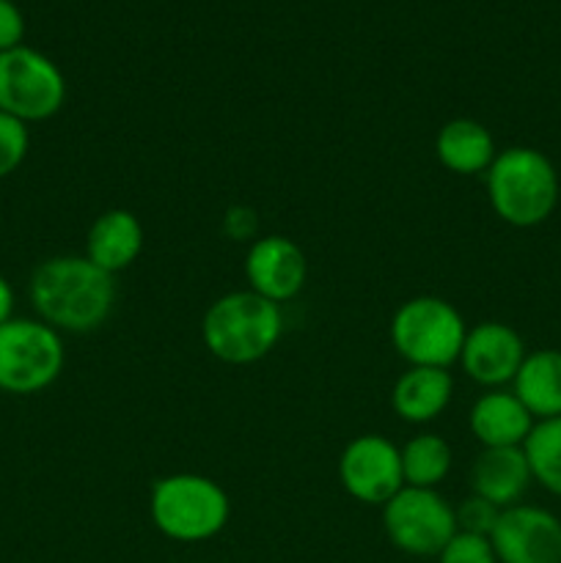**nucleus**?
<instances>
[{"label": "nucleus", "instance_id": "1", "mask_svg": "<svg viewBox=\"0 0 561 563\" xmlns=\"http://www.w3.org/2000/svg\"><path fill=\"white\" fill-rule=\"evenodd\" d=\"M33 313L61 335L94 333L116 308V275L77 253L50 256L28 280Z\"/></svg>", "mask_w": 561, "mask_h": 563}, {"label": "nucleus", "instance_id": "2", "mask_svg": "<svg viewBox=\"0 0 561 563\" xmlns=\"http://www.w3.org/2000/svg\"><path fill=\"white\" fill-rule=\"evenodd\" d=\"M484 179L490 209L512 229L542 225L559 207V170L534 146L501 148Z\"/></svg>", "mask_w": 561, "mask_h": 563}, {"label": "nucleus", "instance_id": "3", "mask_svg": "<svg viewBox=\"0 0 561 563\" xmlns=\"http://www.w3.org/2000/svg\"><path fill=\"white\" fill-rule=\"evenodd\" d=\"M284 335L280 306L264 300L251 289H237L218 297L201 319L204 346L229 366H251L264 361Z\"/></svg>", "mask_w": 561, "mask_h": 563}, {"label": "nucleus", "instance_id": "4", "mask_svg": "<svg viewBox=\"0 0 561 563\" xmlns=\"http://www.w3.org/2000/svg\"><path fill=\"white\" fill-rule=\"evenodd\" d=\"M148 517L170 542L201 544L229 526L231 498L215 478L201 473H168L152 484Z\"/></svg>", "mask_w": 561, "mask_h": 563}, {"label": "nucleus", "instance_id": "5", "mask_svg": "<svg viewBox=\"0 0 561 563\" xmlns=\"http://www.w3.org/2000/svg\"><path fill=\"white\" fill-rule=\"evenodd\" d=\"M388 333L391 344L407 366L451 368L460 363L468 324L449 300L418 295L396 308Z\"/></svg>", "mask_w": 561, "mask_h": 563}, {"label": "nucleus", "instance_id": "6", "mask_svg": "<svg viewBox=\"0 0 561 563\" xmlns=\"http://www.w3.org/2000/svg\"><path fill=\"white\" fill-rule=\"evenodd\" d=\"M66 363L64 335L36 317H14L0 324V390L33 396L61 377Z\"/></svg>", "mask_w": 561, "mask_h": 563}, {"label": "nucleus", "instance_id": "7", "mask_svg": "<svg viewBox=\"0 0 561 563\" xmlns=\"http://www.w3.org/2000/svg\"><path fill=\"white\" fill-rule=\"evenodd\" d=\"M66 102V77L42 49L20 47L0 53V113L36 124L61 113Z\"/></svg>", "mask_w": 561, "mask_h": 563}, {"label": "nucleus", "instance_id": "8", "mask_svg": "<svg viewBox=\"0 0 561 563\" xmlns=\"http://www.w3.org/2000/svg\"><path fill=\"white\" fill-rule=\"evenodd\" d=\"M383 528L399 553L438 559L457 533V509L438 489L402 487L383 506Z\"/></svg>", "mask_w": 561, "mask_h": 563}, {"label": "nucleus", "instance_id": "9", "mask_svg": "<svg viewBox=\"0 0 561 563\" xmlns=\"http://www.w3.org/2000/svg\"><path fill=\"white\" fill-rule=\"evenodd\" d=\"M339 482L358 504L383 509L405 487L402 449L385 434H358L339 456Z\"/></svg>", "mask_w": 561, "mask_h": 563}, {"label": "nucleus", "instance_id": "10", "mask_svg": "<svg viewBox=\"0 0 561 563\" xmlns=\"http://www.w3.org/2000/svg\"><path fill=\"white\" fill-rule=\"evenodd\" d=\"M498 563H561V520L542 506L501 509L490 533Z\"/></svg>", "mask_w": 561, "mask_h": 563}, {"label": "nucleus", "instance_id": "11", "mask_svg": "<svg viewBox=\"0 0 561 563\" xmlns=\"http://www.w3.org/2000/svg\"><path fill=\"white\" fill-rule=\"evenodd\" d=\"M248 289L264 300L284 306L295 300L308 280V258L295 240L284 234H264L248 245Z\"/></svg>", "mask_w": 561, "mask_h": 563}, {"label": "nucleus", "instance_id": "12", "mask_svg": "<svg viewBox=\"0 0 561 563\" xmlns=\"http://www.w3.org/2000/svg\"><path fill=\"white\" fill-rule=\"evenodd\" d=\"M526 355V341L512 324L487 319V322L468 328L465 344L460 352V366L468 379L493 390L512 385Z\"/></svg>", "mask_w": 561, "mask_h": 563}, {"label": "nucleus", "instance_id": "13", "mask_svg": "<svg viewBox=\"0 0 561 563\" xmlns=\"http://www.w3.org/2000/svg\"><path fill=\"white\" fill-rule=\"evenodd\" d=\"M534 423L526 405L506 388L482 394L468 412V429L482 449H522Z\"/></svg>", "mask_w": 561, "mask_h": 563}, {"label": "nucleus", "instance_id": "14", "mask_svg": "<svg viewBox=\"0 0 561 563\" xmlns=\"http://www.w3.org/2000/svg\"><path fill=\"white\" fill-rule=\"evenodd\" d=\"M146 245V231L130 209H108L91 223L86 236L88 262L110 275H119L121 269H130L138 262Z\"/></svg>", "mask_w": 561, "mask_h": 563}, {"label": "nucleus", "instance_id": "15", "mask_svg": "<svg viewBox=\"0 0 561 563\" xmlns=\"http://www.w3.org/2000/svg\"><path fill=\"white\" fill-rule=\"evenodd\" d=\"M531 482V467L522 449H482L468 473L471 493L498 509L520 504Z\"/></svg>", "mask_w": 561, "mask_h": 563}, {"label": "nucleus", "instance_id": "16", "mask_svg": "<svg viewBox=\"0 0 561 563\" xmlns=\"http://www.w3.org/2000/svg\"><path fill=\"white\" fill-rule=\"evenodd\" d=\"M454 399V377L449 368L410 366L391 390V407L399 421L424 427L438 421Z\"/></svg>", "mask_w": 561, "mask_h": 563}, {"label": "nucleus", "instance_id": "17", "mask_svg": "<svg viewBox=\"0 0 561 563\" xmlns=\"http://www.w3.org/2000/svg\"><path fill=\"white\" fill-rule=\"evenodd\" d=\"M495 154L498 148H495L493 132L476 119L446 121L435 137V157L446 170L457 176L487 174Z\"/></svg>", "mask_w": 561, "mask_h": 563}, {"label": "nucleus", "instance_id": "18", "mask_svg": "<svg viewBox=\"0 0 561 563\" xmlns=\"http://www.w3.org/2000/svg\"><path fill=\"white\" fill-rule=\"evenodd\" d=\"M512 394L526 405L534 421L561 418V350L528 352L512 379Z\"/></svg>", "mask_w": 561, "mask_h": 563}, {"label": "nucleus", "instance_id": "19", "mask_svg": "<svg viewBox=\"0 0 561 563\" xmlns=\"http://www.w3.org/2000/svg\"><path fill=\"white\" fill-rule=\"evenodd\" d=\"M451 465H454V451L443 434L421 432L402 445L405 487L438 489L449 478Z\"/></svg>", "mask_w": 561, "mask_h": 563}, {"label": "nucleus", "instance_id": "20", "mask_svg": "<svg viewBox=\"0 0 561 563\" xmlns=\"http://www.w3.org/2000/svg\"><path fill=\"white\" fill-rule=\"evenodd\" d=\"M531 478L550 495L561 498V418L534 423L531 434L522 443Z\"/></svg>", "mask_w": 561, "mask_h": 563}, {"label": "nucleus", "instance_id": "21", "mask_svg": "<svg viewBox=\"0 0 561 563\" xmlns=\"http://www.w3.org/2000/svg\"><path fill=\"white\" fill-rule=\"evenodd\" d=\"M31 152V130L20 119L0 113V179H9L20 170Z\"/></svg>", "mask_w": 561, "mask_h": 563}, {"label": "nucleus", "instance_id": "22", "mask_svg": "<svg viewBox=\"0 0 561 563\" xmlns=\"http://www.w3.org/2000/svg\"><path fill=\"white\" fill-rule=\"evenodd\" d=\"M438 563H498L487 537L457 531L451 542L438 553Z\"/></svg>", "mask_w": 561, "mask_h": 563}, {"label": "nucleus", "instance_id": "23", "mask_svg": "<svg viewBox=\"0 0 561 563\" xmlns=\"http://www.w3.org/2000/svg\"><path fill=\"white\" fill-rule=\"evenodd\" d=\"M457 509V531L462 533H476V537H487L493 533L495 522H498L501 509L493 506L490 500L479 498V495H468Z\"/></svg>", "mask_w": 561, "mask_h": 563}, {"label": "nucleus", "instance_id": "24", "mask_svg": "<svg viewBox=\"0 0 561 563\" xmlns=\"http://www.w3.org/2000/svg\"><path fill=\"white\" fill-rule=\"evenodd\" d=\"M223 234L231 242H248L258 240V212L245 203H234V207L226 209L223 214Z\"/></svg>", "mask_w": 561, "mask_h": 563}, {"label": "nucleus", "instance_id": "25", "mask_svg": "<svg viewBox=\"0 0 561 563\" xmlns=\"http://www.w3.org/2000/svg\"><path fill=\"white\" fill-rule=\"evenodd\" d=\"M25 44V14L14 0H0V53Z\"/></svg>", "mask_w": 561, "mask_h": 563}, {"label": "nucleus", "instance_id": "26", "mask_svg": "<svg viewBox=\"0 0 561 563\" xmlns=\"http://www.w3.org/2000/svg\"><path fill=\"white\" fill-rule=\"evenodd\" d=\"M16 308V295H14V286L6 275H0V324H6L9 319H14Z\"/></svg>", "mask_w": 561, "mask_h": 563}]
</instances>
